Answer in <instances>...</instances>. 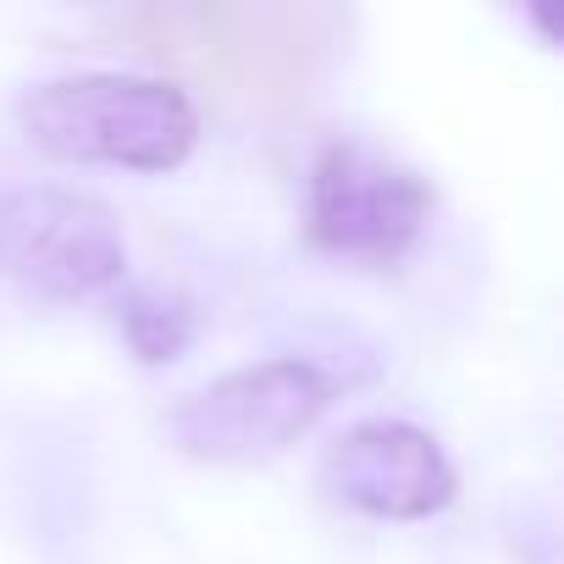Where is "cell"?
Masks as SVG:
<instances>
[{
  "instance_id": "obj_1",
  "label": "cell",
  "mask_w": 564,
  "mask_h": 564,
  "mask_svg": "<svg viewBox=\"0 0 564 564\" xmlns=\"http://www.w3.org/2000/svg\"><path fill=\"white\" fill-rule=\"evenodd\" d=\"M18 122L62 161L128 172H172L199 144L194 100L177 84L139 73H67L34 84L18 100Z\"/></svg>"
},
{
  "instance_id": "obj_2",
  "label": "cell",
  "mask_w": 564,
  "mask_h": 564,
  "mask_svg": "<svg viewBox=\"0 0 564 564\" xmlns=\"http://www.w3.org/2000/svg\"><path fill=\"white\" fill-rule=\"evenodd\" d=\"M327 404H333V377L316 360H260L177 399L161 432L188 459L254 465L300 443Z\"/></svg>"
},
{
  "instance_id": "obj_3",
  "label": "cell",
  "mask_w": 564,
  "mask_h": 564,
  "mask_svg": "<svg viewBox=\"0 0 564 564\" xmlns=\"http://www.w3.org/2000/svg\"><path fill=\"white\" fill-rule=\"evenodd\" d=\"M128 238L106 199L78 188H0V276L23 294L73 305L117 289Z\"/></svg>"
},
{
  "instance_id": "obj_4",
  "label": "cell",
  "mask_w": 564,
  "mask_h": 564,
  "mask_svg": "<svg viewBox=\"0 0 564 564\" xmlns=\"http://www.w3.org/2000/svg\"><path fill=\"white\" fill-rule=\"evenodd\" d=\"M432 216V188L415 166L366 144H327L305 183V238L344 260H399Z\"/></svg>"
},
{
  "instance_id": "obj_5",
  "label": "cell",
  "mask_w": 564,
  "mask_h": 564,
  "mask_svg": "<svg viewBox=\"0 0 564 564\" xmlns=\"http://www.w3.org/2000/svg\"><path fill=\"white\" fill-rule=\"evenodd\" d=\"M322 487L333 503L371 520H426L454 503L459 470L443 443L410 421H355L322 459Z\"/></svg>"
},
{
  "instance_id": "obj_6",
  "label": "cell",
  "mask_w": 564,
  "mask_h": 564,
  "mask_svg": "<svg viewBox=\"0 0 564 564\" xmlns=\"http://www.w3.org/2000/svg\"><path fill=\"white\" fill-rule=\"evenodd\" d=\"M117 333L144 366H172L194 344V305L161 282H133L117 300Z\"/></svg>"
}]
</instances>
